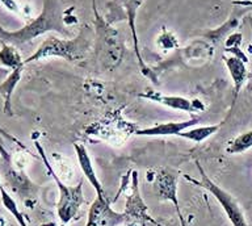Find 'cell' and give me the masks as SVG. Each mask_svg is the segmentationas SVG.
Returning <instances> with one entry per match:
<instances>
[{
    "label": "cell",
    "instance_id": "obj_10",
    "mask_svg": "<svg viewBox=\"0 0 252 226\" xmlns=\"http://www.w3.org/2000/svg\"><path fill=\"white\" fill-rule=\"evenodd\" d=\"M21 68H15L13 72L11 74V76H8V79L4 82L1 86H0V92L3 94L4 97H5V111L9 112V100H11V95L13 90H15L16 84L21 78Z\"/></svg>",
    "mask_w": 252,
    "mask_h": 226
},
{
    "label": "cell",
    "instance_id": "obj_12",
    "mask_svg": "<svg viewBox=\"0 0 252 226\" xmlns=\"http://www.w3.org/2000/svg\"><path fill=\"white\" fill-rule=\"evenodd\" d=\"M0 62L8 66V67L13 68V70L23 67L21 58H20V56L12 45H4L3 49L0 50Z\"/></svg>",
    "mask_w": 252,
    "mask_h": 226
},
{
    "label": "cell",
    "instance_id": "obj_7",
    "mask_svg": "<svg viewBox=\"0 0 252 226\" xmlns=\"http://www.w3.org/2000/svg\"><path fill=\"white\" fill-rule=\"evenodd\" d=\"M75 151H76V155H78L79 166L82 168L83 174L87 178V180L92 184L96 192H97V197L100 198H106L105 194H104V190H102V186L98 182L97 176H96V172H94V168L92 166V161H91L90 155H88V151L83 145H74Z\"/></svg>",
    "mask_w": 252,
    "mask_h": 226
},
{
    "label": "cell",
    "instance_id": "obj_8",
    "mask_svg": "<svg viewBox=\"0 0 252 226\" xmlns=\"http://www.w3.org/2000/svg\"><path fill=\"white\" fill-rule=\"evenodd\" d=\"M157 186L160 198L172 200L173 204L176 205L177 212H179L176 200V176L167 171H160L157 176Z\"/></svg>",
    "mask_w": 252,
    "mask_h": 226
},
{
    "label": "cell",
    "instance_id": "obj_4",
    "mask_svg": "<svg viewBox=\"0 0 252 226\" xmlns=\"http://www.w3.org/2000/svg\"><path fill=\"white\" fill-rule=\"evenodd\" d=\"M198 170L201 171V174H202V182H196L194 179L189 178V176H185V178L188 179V180H190L192 183H196V184H198V186H204L205 188H208L210 192H212L214 196H216L218 200L220 201V204L224 206V210L227 212L228 217H230V220L232 221V224H234V226H247V224H246V221H244L243 218V214H242V212H240L239 206L236 205V202L234 201V198L231 197V196H228L226 192H223L222 190H220L218 187L214 184L213 182H210L208 179V176L204 174V171L201 170V167L198 166Z\"/></svg>",
    "mask_w": 252,
    "mask_h": 226
},
{
    "label": "cell",
    "instance_id": "obj_17",
    "mask_svg": "<svg viewBox=\"0 0 252 226\" xmlns=\"http://www.w3.org/2000/svg\"><path fill=\"white\" fill-rule=\"evenodd\" d=\"M61 226H66V225H61Z\"/></svg>",
    "mask_w": 252,
    "mask_h": 226
},
{
    "label": "cell",
    "instance_id": "obj_15",
    "mask_svg": "<svg viewBox=\"0 0 252 226\" xmlns=\"http://www.w3.org/2000/svg\"><path fill=\"white\" fill-rule=\"evenodd\" d=\"M57 164H58L59 168L58 178L61 176V180H63V182L66 183H70L75 175V167L72 166V163H71L67 158L57 157Z\"/></svg>",
    "mask_w": 252,
    "mask_h": 226
},
{
    "label": "cell",
    "instance_id": "obj_9",
    "mask_svg": "<svg viewBox=\"0 0 252 226\" xmlns=\"http://www.w3.org/2000/svg\"><path fill=\"white\" fill-rule=\"evenodd\" d=\"M218 130V125H210V127H200L194 129H187L184 131H180L177 137H181L184 139H189L192 142H202L205 139L214 134Z\"/></svg>",
    "mask_w": 252,
    "mask_h": 226
},
{
    "label": "cell",
    "instance_id": "obj_1",
    "mask_svg": "<svg viewBox=\"0 0 252 226\" xmlns=\"http://www.w3.org/2000/svg\"><path fill=\"white\" fill-rule=\"evenodd\" d=\"M66 20L62 12L59 0H43V11L37 19L32 20L23 29L16 32H8L0 27V40L11 45H23L34 40L43 33L55 32L70 36V31L66 28Z\"/></svg>",
    "mask_w": 252,
    "mask_h": 226
},
{
    "label": "cell",
    "instance_id": "obj_13",
    "mask_svg": "<svg viewBox=\"0 0 252 226\" xmlns=\"http://www.w3.org/2000/svg\"><path fill=\"white\" fill-rule=\"evenodd\" d=\"M226 65H227L228 70H230V74H231L234 83H235L236 91H238L242 83H243L244 78H246L244 65L242 64V61L236 60V58H228V60H226Z\"/></svg>",
    "mask_w": 252,
    "mask_h": 226
},
{
    "label": "cell",
    "instance_id": "obj_5",
    "mask_svg": "<svg viewBox=\"0 0 252 226\" xmlns=\"http://www.w3.org/2000/svg\"><path fill=\"white\" fill-rule=\"evenodd\" d=\"M141 97L150 101H155V103L168 107L175 111H181V112H189V113H194V112L204 111L202 103L196 100L185 99L183 96H171V95H163L160 92L157 91H146L145 94H141Z\"/></svg>",
    "mask_w": 252,
    "mask_h": 226
},
{
    "label": "cell",
    "instance_id": "obj_6",
    "mask_svg": "<svg viewBox=\"0 0 252 226\" xmlns=\"http://www.w3.org/2000/svg\"><path fill=\"white\" fill-rule=\"evenodd\" d=\"M200 120L190 119L187 121H177V123H163L154 125V127L145 128L135 130V134L142 137H161V135H177L180 131L189 129L193 125H196Z\"/></svg>",
    "mask_w": 252,
    "mask_h": 226
},
{
    "label": "cell",
    "instance_id": "obj_16",
    "mask_svg": "<svg viewBox=\"0 0 252 226\" xmlns=\"http://www.w3.org/2000/svg\"><path fill=\"white\" fill-rule=\"evenodd\" d=\"M1 194H3L4 205L7 206V209L9 210V212H12V213L15 214L16 218H17V221L20 222V225L25 226V224H24V221H23V217H21L19 212H17V208H16L15 201H13V200H12V198L9 197V196H8L7 192H5V191H4V190H1Z\"/></svg>",
    "mask_w": 252,
    "mask_h": 226
},
{
    "label": "cell",
    "instance_id": "obj_14",
    "mask_svg": "<svg viewBox=\"0 0 252 226\" xmlns=\"http://www.w3.org/2000/svg\"><path fill=\"white\" fill-rule=\"evenodd\" d=\"M120 1L126 9V13H127V16H129V23L130 27H131V31H133V37H134V42H135V48H137V53H138V41H137V34H135V29H134V17H135V12H137L138 7L142 3V0H117ZM139 57V54H138ZM139 61L142 62L141 57H139Z\"/></svg>",
    "mask_w": 252,
    "mask_h": 226
},
{
    "label": "cell",
    "instance_id": "obj_11",
    "mask_svg": "<svg viewBox=\"0 0 252 226\" xmlns=\"http://www.w3.org/2000/svg\"><path fill=\"white\" fill-rule=\"evenodd\" d=\"M252 147V130L238 135L235 138L230 141L227 147L228 154H236V153H243Z\"/></svg>",
    "mask_w": 252,
    "mask_h": 226
},
{
    "label": "cell",
    "instance_id": "obj_2",
    "mask_svg": "<svg viewBox=\"0 0 252 226\" xmlns=\"http://www.w3.org/2000/svg\"><path fill=\"white\" fill-rule=\"evenodd\" d=\"M91 45V33L88 28H83L74 40H59L57 37H49L39 45L33 56L28 58L24 64L34 62V61L45 60L50 57H59L74 62L82 60L84 54L88 52Z\"/></svg>",
    "mask_w": 252,
    "mask_h": 226
},
{
    "label": "cell",
    "instance_id": "obj_3",
    "mask_svg": "<svg viewBox=\"0 0 252 226\" xmlns=\"http://www.w3.org/2000/svg\"><path fill=\"white\" fill-rule=\"evenodd\" d=\"M37 145V149L39 150L41 155H42L43 161L46 163L47 168L50 171V174L53 175V178L55 179V182L59 187V194H61V198H59V204H58V214L59 218L62 220L63 224H67L70 221L71 218L74 217L76 212H78L79 206L82 205L84 202V197H83V191H82V183H79L78 187H67L62 183V180L57 176L55 171L53 170V167L49 164L47 162L46 157L43 154V150L41 149L38 143Z\"/></svg>",
    "mask_w": 252,
    "mask_h": 226
}]
</instances>
